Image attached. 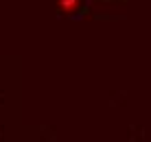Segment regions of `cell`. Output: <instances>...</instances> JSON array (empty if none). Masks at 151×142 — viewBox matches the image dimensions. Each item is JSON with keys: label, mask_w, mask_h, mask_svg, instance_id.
<instances>
[{"label": "cell", "mask_w": 151, "mask_h": 142, "mask_svg": "<svg viewBox=\"0 0 151 142\" xmlns=\"http://www.w3.org/2000/svg\"><path fill=\"white\" fill-rule=\"evenodd\" d=\"M57 9L61 13H77L81 9V0H57Z\"/></svg>", "instance_id": "1"}]
</instances>
